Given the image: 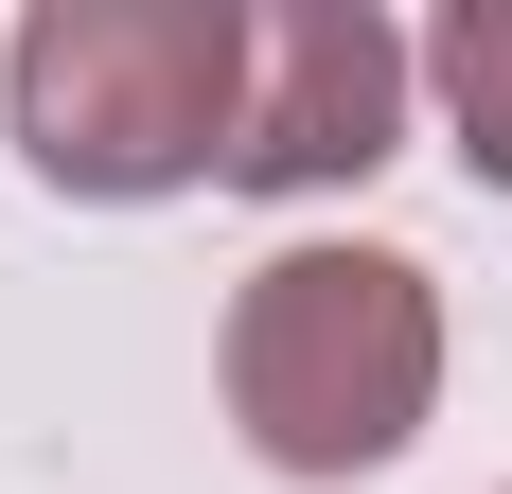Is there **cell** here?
I'll list each match as a JSON object with an SVG mask.
<instances>
[{"label":"cell","instance_id":"cell-1","mask_svg":"<svg viewBox=\"0 0 512 494\" xmlns=\"http://www.w3.org/2000/svg\"><path fill=\"white\" fill-rule=\"evenodd\" d=\"M248 71L265 36L230 0H53L18 36V142L71 195H177V177H230Z\"/></svg>","mask_w":512,"mask_h":494},{"label":"cell","instance_id":"cell-2","mask_svg":"<svg viewBox=\"0 0 512 494\" xmlns=\"http://www.w3.org/2000/svg\"><path fill=\"white\" fill-rule=\"evenodd\" d=\"M424 371H442V318H424V265L389 247H283L230 318V406L283 477H354L424 424Z\"/></svg>","mask_w":512,"mask_h":494},{"label":"cell","instance_id":"cell-3","mask_svg":"<svg viewBox=\"0 0 512 494\" xmlns=\"http://www.w3.org/2000/svg\"><path fill=\"white\" fill-rule=\"evenodd\" d=\"M389 106H407V36L318 0V18H265V71H248V142L230 177L248 195H301V177H371L389 159Z\"/></svg>","mask_w":512,"mask_h":494},{"label":"cell","instance_id":"cell-4","mask_svg":"<svg viewBox=\"0 0 512 494\" xmlns=\"http://www.w3.org/2000/svg\"><path fill=\"white\" fill-rule=\"evenodd\" d=\"M442 106H460V159L477 177H512V0H477V18H442Z\"/></svg>","mask_w":512,"mask_h":494}]
</instances>
